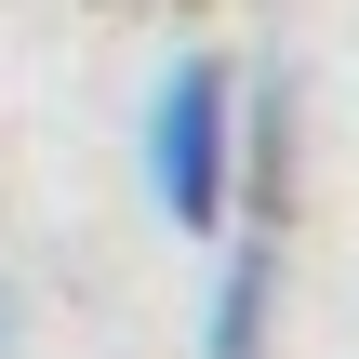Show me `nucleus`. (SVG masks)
Returning <instances> with one entry per match:
<instances>
[{
    "label": "nucleus",
    "instance_id": "obj_1",
    "mask_svg": "<svg viewBox=\"0 0 359 359\" xmlns=\"http://www.w3.org/2000/svg\"><path fill=\"white\" fill-rule=\"evenodd\" d=\"M280 213H293V93L280 80H240V200H226V266H213V320L200 359H266L280 320Z\"/></svg>",
    "mask_w": 359,
    "mask_h": 359
},
{
    "label": "nucleus",
    "instance_id": "obj_2",
    "mask_svg": "<svg viewBox=\"0 0 359 359\" xmlns=\"http://www.w3.org/2000/svg\"><path fill=\"white\" fill-rule=\"evenodd\" d=\"M147 200L187 240L226 226V200H240V67L226 53H173L160 67V93H147Z\"/></svg>",
    "mask_w": 359,
    "mask_h": 359
},
{
    "label": "nucleus",
    "instance_id": "obj_3",
    "mask_svg": "<svg viewBox=\"0 0 359 359\" xmlns=\"http://www.w3.org/2000/svg\"><path fill=\"white\" fill-rule=\"evenodd\" d=\"M13 333H27V306H13V293H0V359H13Z\"/></svg>",
    "mask_w": 359,
    "mask_h": 359
}]
</instances>
